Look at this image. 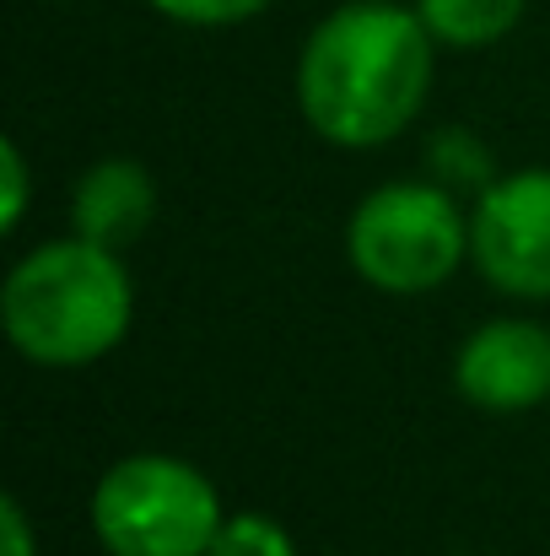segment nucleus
Listing matches in <instances>:
<instances>
[{
  "label": "nucleus",
  "mask_w": 550,
  "mask_h": 556,
  "mask_svg": "<svg viewBox=\"0 0 550 556\" xmlns=\"http://www.w3.org/2000/svg\"><path fill=\"white\" fill-rule=\"evenodd\" d=\"M432 33L421 11L351 0L330 11L297 60V103L335 147H383L432 92Z\"/></svg>",
  "instance_id": "1"
},
{
  "label": "nucleus",
  "mask_w": 550,
  "mask_h": 556,
  "mask_svg": "<svg viewBox=\"0 0 550 556\" xmlns=\"http://www.w3.org/2000/svg\"><path fill=\"white\" fill-rule=\"evenodd\" d=\"M130 270L119 249L60 238L33 249L0 292L5 341L38 368H81L114 352L130 330Z\"/></svg>",
  "instance_id": "2"
},
{
  "label": "nucleus",
  "mask_w": 550,
  "mask_h": 556,
  "mask_svg": "<svg viewBox=\"0 0 550 556\" xmlns=\"http://www.w3.org/2000/svg\"><path fill=\"white\" fill-rule=\"evenodd\" d=\"M92 530L108 556H205L221 530V497L174 454H130L98 481Z\"/></svg>",
  "instance_id": "3"
},
{
  "label": "nucleus",
  "mask_w": 550,
  "mask_h": 556,
  "mask_svg": "<svg viewBox=\"0 0 550 556\" xmlns=\"http://www.w3.org/2000/svg\"><path fill=\"white\" fill-rule=\"evenodd\" d=\"M346 254L367 287L415 298L443 287L470 254V222L437 185H383L351 211Z\"/></svg>",
  "instance_id": "4"
},
{
  "label": "nucleus",
  "mask_w": 550,
  "mask_h": 556,
  "mask_svg": "<svg viewBox=\"0 0 550 556\" xmlns=\"http://www.w3.org/2000/svg\"><path fill=\"white\" fill-rule=\"evenodd\" d=\"M470 254L508 298H550V168L497 179L475 200Z\"/></svg>",
  "instance_id": "5"
},
{
  "label": "nucleus",
  "mask_w": 550,
  "mask_h": 556,
  "mask_svg": "<svg viewBox=\"0 0 550 556\" xmlns=\"http://www.w3.org/2000/svg\"><path fill=\"white\" fill-rule=\"evenodd\" d=\"M453 383L481 410H529L550 400V330L535 319L481 325L453 363Z\"/></svg>",
  "instance_id": "6"
},
{
  "label": "nucleus",
  "mask_w": 550,
  "mask_h": 556,
  "mask_svg": "<svg viewBox=\"0 0 550 556\" xmlns=\"http://www.w3.org/2000/svg\"><path fill=\"white\" fill-rule=\"evenodd\" d=\"M157 211V185L152 174L136 163V157H103L98 168L81 174L76 200H71V227L76 238L87 243H103V249H125L146 232Z\"/></svg>",
  "instance_id": "7"
},
{
  "label": "nucleus",
  "mask_w": 550,
  "mask_h": 556,
  "mask_svg": "<svg viewBox=\"0 0 550 556\" xmlns=\"http://www.w3.org/2000/svg\"><path fill=\"white\" fill-rule=\"evenodd\" d=\"M529 0H415L426 33L448 49H486L519 27Z\"/></svg>",
  "instance_id": "8"
},
{
  "label": "nucleus",
  "mask_w": 550,
  "mask_h": 556,
  "mask_svg": "<svg viewBox=\"0 0 550 556\" xmlns=\"http://www.w3.org/2000/svg\"><path fill=\"white\" fill-rule=\"evenodd\" d=\"M205 556H297V546H292V535L276 519L232 514V519H221V530H216V541H210Z\"/></svg>",
  "instance_id": "9"
},
{
  "label": "nucleus",
  "mask_w": 550,
  "mask_h": 556,
  "mask_svg": "<svg viewBox=\"0 0 550 556\" xmlns=\"http://www.w3.org/2000/svg\"><path fill=\"white\" fill-rule=\"evenodd\" d=\"M163 16H174L183 27H232V22H248L259 16L270 0H152Z\"/></svg>",
  "instance_id": "10"
},
{
  "label": "nucleus",
  "mask_w": 550,
  "mask_h": 556,
  "mask_svg": "<svg viewBox=\"0 0 550 556\" xmlns=\"http://www.w3.org/2000/svg\"><path fill=\"white\" fill-rule=\"evenodd\" d=\"M0 174H5V189H0V227L16 232V222H22V211H27V157H22L16 141L0 147Z\"/></svg>",
  "instance_id": "11"
},
{
  "label": "nucleus",
  "mask_w": 550,
  "mask_h": 556,
  "mask_svg": "<svg viewBox=\"0 0 550 556\" xmlns=\"http://www.w3.org/2000/svg\"><path fill=\"white\" fill-rule=\"evenodd\" d=\"M0 525H5L0 556H33V525H27V514H22L16 497H0Z\"/></svg>",
  "instance_id": "12"
}]
</instances>
